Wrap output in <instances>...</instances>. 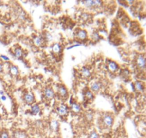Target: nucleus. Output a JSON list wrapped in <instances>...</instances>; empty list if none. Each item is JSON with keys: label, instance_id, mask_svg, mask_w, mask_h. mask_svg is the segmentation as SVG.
<instances>
[{"label": "nucleus", "instance_id": "1", "mask_svg": "<svg viewBox=\"0 0 146 138\" xmlns=\"http://www.w3.org/2000/svg\"><path fill=\"white\" fill-rule=\"evenodd\" d=\"M102 122L106 127H110L113 124V119L110 115H105L102 119Z\"/></svg>", "mask_w": 146, "mask_h": 138}, {"label": "nucleus", "instance_id": "2", "mask_svg": "<svg viewBox=\"0 0 146 138\" xmlns=\"http://www.w3.org/2000/svg\"><path fill=\"white\" fill-rule=\"evenodd\" d=\"M57 112L60 116H65L68 113L67 107L65 104H60L57 107Z\"/></svg>", "mask_w": 146, "mask_h": 138}, {"label": "nucleus", "instance_id": "3", "mask_svg": "<svg viewBox=\"0 0 146 138\" xmlns=\"http://www.w3.org/2000/svg\"><path fill=\"white\" fill-rule=\"evenodd\" d=\"M44 95L45 97L48 99H51L54 97L55 95V92L52 90V88H47L44 91Z\"/></svg>", "mask_w": 146, "mask_h": 138}, {"label": "nucleus", "instance_id": "4", "mask_svg": "<svg viewBox=\"0 0 146 138\" xmlns=\"http://www.w3.org/2000/svg\"><path fill=\"white\" fill-rule=\"evenodd\" d=\"M13 138H28L27 135L22 131H15L13 133Z\"/></svg>", "mask_w": 146, "mask_h": 138}, {"label": "nucleus", "instance_id": "5", "mask_svg": "<svg viewBox=\"0 0 146 138\" xmlns=\"http://www.w3.org/2000/svg\"><path fill=\"white\" fill-rule=\"evenodd\" d=\"M146 58L143 55H139L137 58V64L140 68H144L146 66Z\"/></svg>", "mask_w": 146, "mask_h": 138}, {"label": "nucleus", "instance_id": "6", "mask_svg": "<svg viewBox=\"0 0 146 138\" xmlns=\"http://www.w3.org/2000/svg\"><path fill=\"white\" fill-rule=\"evenodd\" d=\"M59 124L57 120H52L50 123V127L51 130L53 132H57L59 130Z\"/></svg>", "mask_w": 146, "mask_h": 138}, {"label": "nucleus", "instance_id": "7", "mask_svg": "<svg viewBox=\"0 0 146 138\" xmlns=\"http://www.w3.org/2000/svg\"><path fill=\"white\" fill-rule=\"evenodd\" d=\"M58 93L62 97H65L67 94V91L65 87H64L63 86H59L58 87Z\"/></svg>", "mask_w": 146, "mask_h": 138}, {"label": "nucleus", "instance_id": "8", "mask_svg": "<svg viewBox=\"0 0 146 138\" xmlns=\"http://www.w3.org/2000/svg\"><path fill=\"white\" fill-rule=\"evenodd\" d=\"M24 101H26V103L27 104H31L34 101V96L31 93H26L24 96Z\"/></svg>", "mask_w": 146, "mask_h": 138}, {"label": "nucleus", "instance_id": "9", "mask_svg": "<svg viewBox=\"0 0 146 138\" xmlns=\"http://www.w3.org/2000/svg\"><path fill=\"white\" fill-rule=\"evenodd\" d=\"M108 68H109V69L111 71L115 72L118 69V66H117V63H115V62L110 61L109 63H108Z\"/></svg>", "mask_w": 146, "mask_h": 138}, {"label": "nucleus", "instance_id": "10", "mask_svg": "<svg viewBox=\"0 0 146 138\" xmlns=\"http://www.w3.org/2000/svg\"><path fill=\"white\" fill-rule=\"evenodd\" d=\"M100 88H101V84L99 82H94L91 85V89L95 92H99Z\"/></svg>", "mask_w": 146, "mask_h": 138}, {"label": "nucleus", "instance_id": "11", "mask_svg": "<svg viewBox=\"0 0 146 138\" xmlns=\"http://www.w3.org/2000/svg\"><path fill=\"white\" fill-rule=\"evenodd\" d=\"M71 110L75 113H79L81 111L80 105L78 104L74 103L73 104H71Z\"/></svg>", "mask_w": 146, "mask_h": 138}, {"label": "nucleus", "instance_id": "12", "mask_svg": "<svg viewBox=\"0 0 146 138\" xmlns=\"http://www.w3.org/2000/svg\"><path fill=\"white\" fill-rule=\"evenodd\" d=\"M9 72L12 76H17L19 73V69L15 66H11L9 67Z\"/></svg>", "mask_w": 146, "mask_h": 138}, {"label": "nucleus", "instance_id": "13", "mask_svg": "<svg viewBox=\"0 0 146 138\" xmlns=\"http://www.w3.org/2000/svg\"><path fill=\"white\" fill-rule=\"evenodd\" d=\"M90 74H91L90 70L88 69H87V68H84V69H82V70H81V75L84 78L90 77Z\"/></svg>", "mask_w": 146, "mask_h": 138}, {"label": "nucleus", "instance_id": "14", "mask_svg": "<svg viewBox=\"0 0 146 138\" xmlns=\"http://www.w3.org/2000/svg\"><path fill=\"white\" fill-rule=\"evenodd\" d=\"M40 112V108L37 105V104H35L32 107V109H31V112L32 114L34 115H36L37 114H39Z\"/></svg>", "mask_w": 146, "mask_h": 138}, {"label": "nucleus", "instance_id": "15", "mask_svg": "<svg viewBox=\"0 0 146 138\" xmlns=\"http://www.w3.org/2000/svg\"><path fill=\"white\" fill-rule=\"evenodd\" d=\"M77 37H78V38H80V40L86 39V38H87V32L85 30H81L77 33Z\"/></svg>", "mask_w": 146, "mask_h": 138}, {"label": "nucleus", "instance_id": "16", "mask_svg": "<svg viewBox=\"0 0 146 138\" xmlns=\"http://www.w3.org/2000/svg\"><path fill=\"white\" fill-rule=\"evenodd\" d=\"M82 3L86 7L90 8L94 7V1L92 0H87V1H82Z\"/></svg>", "mask_w": 146, "mask_h": 138}, {"label": "nucleus", "instance_id": "17", "mask_svg": "<svg viewBox=\"0 0 146 138\" xmlns=\"http://www.w3.org/2000/svg\"><path fill=\"white\" fill-rule=\"evenodd\" d=\"M34 44L36 46H40L42 43V39L41 38V37H36L34 38Z\"/></svg>", "mask_w": 146, "mask_h": 138}, {"label": "nucleus", "instance_id": "18", "mask_svg": "<svg viewBox=\"0 0 146 138\" xmlns=\"http://www.w3.org/2000/svg\"><path fill=\"white\" fill-rule=\"evenodd\" d=\"M52 51L54 52V53H59V51H60V50H61V47L60 46L57 44V43H56V44H55L54 46H52Z\"/></svg>", "mask_w": 146, "mask_h": 138}, {"label": "nucleus", "instance_id": "19", "mask_svg": "<svg viewBox=\"0 0 146 138\" xmlns=\"http://www.w3.org/2000/svg\"><path fill=\"white\" fill-rule=\"evenodd\" d=\"M22 55H23V52H22V50L20 49V48H17L16 50H15V57H17V58H21L22 56Z\"/></svg>", "mask_w": 146, "mask_h": 138}, {"label": "nucleus", "instance_id": "20", "mask_svg": "<svg viewBox=\"0 0 146 138\" xmlns=\"http://www.w3.org/2000/svg\"><path fill=\"white\" fill-rule=\"evenodd\" d=\"M0 138H9V133L6 131H3L1 132L0 134Z\"/></svg>", "mask_w": 146, "mask_h": 138}, {"label": "nucleus", "instance_id": "21", "mask_svg": "<svg viewBox=\"0 0 146 138\" xmlns=\"http://www.w3.org/2000/svg\"><path fill=\"white\" fill-rule=\"evenodd\" d=\"M89 138H99V135L96 132H92L90 133Z\"/></svg>", "mask_w": 146, "mask_h": 138}, {"label": "nucleus", "instance_id": "22", "mask_svg": "<svg viewBox=\"0 0 146 138\" xmlns=\"http://www.w3.org/2000/svg\"><path fill=\"white\" fill-rule=\"evenodd\" d=\"M45 40H46L47 41H52V36L51 34L47 32L46 35H45Z\"/></svg>", "mask_w": 146, "mask_h": 138}, {"label": "nucleus", "instance_id": "23", "mask_svg": "<svg viewBox=\"0 0 146 138\" xmlns=\"http://www.w3.org/2000/svg\"><path fill=\"white\" fill-rule=\"evenodd\" d=\"M86 118H87L88 121H91L92 119V118H93V115H92V114L91 112H88L86 114Z\"/></svg>", "mask_w": 146, "mask_h": 138}, {"label": "nucleus", "instance_id": "24", "mask_svg": "<svg viewBox=\"0 0 146 138\" xmlns=\"http://www.w3.org/2000/svg\"><path fill=\"white\" fill-rule=\"evenodd\" d=\"M85 96H86V97L88 98V99H92L93 98V94H92V93L90 92H86V93H85Z\"/></svg>", "mask_w": 146, "mask_h": 138}, {"label": "nucleus", "instance_id": "25", "mask_svg": "<svg viewBox=\"0 0 146 138\" xmlns=\"http://www.w3.org/2000/svg\"><path fill=\"white\" fill-rule=\"evenodd\" d=\"M135 87H136V89L138 90H140V91L143 89V86H142V84L140 82H136L135 83Z\"/></svg>", "mask_w": 146, "mask_h": 138}, {"label": "nucleus", "instance_id": "26", "mask_svg": "<svg viewBox=\"0 0 146 138\" xmlns=\"http://www.w3.org/2000/svg\"><path fill=\"white\" fill-rule=\"evenodd\" d=\"M1 58L3 60H4V61H9V60L8 57L5 56V55H1Z\"/></svg>", "mask_w": 146, "mask_h": 138}, {"label": "nucleus", "instance_id": "27", "mask_svg": "<svg viewBox=\"0 0 146 138\" xmlns=\"http://www.w3.org/2000/svg\"><path fill=\"white\" fill-rule=\"evenodd\" d=\"M3 71V65L0 63V73Z\"/></svg>", "mask_w": 146, "mask_h": 138}, {"label": "nucleus", "instance_id": "28", "mask_svg": "<svg viewBox=\"0 0 146 138\" xmlns=\"http://www.w3.org/2000/svg\"><path fill=\"white\" fill-rule=\"evenodd\" d=\"M1 99L3 101H5L6 100V96H1Z\"/></svg>", "mask_w": 146, "mask_h": 138}, {"label": "nucleus", "instance_id": "29", "mask_svg": "<svg viewBox=\"0 0 146 138\" xmlns=\"http://www.w3.org/2000/svg\"><path fill=\"white\" fill-rule=\"evenodd\" d=\"M0 95L1 96H4V92L3 91H0Z\"/></svg>", "mask_w": 146, "mask_h": 138}, {"label": "nucleus", "instance_id": "30", "mask_svg": "<svg viewBox=\"0 0 146 138\" xmlns=\"http://www.w3.org/2000/svg\"><path fill=\"white\" fill-rule=\"evenodd\" d=\"M1 116H0V121H1Z\"/></svg>", "mask_w": 146, "mask_h": 138}, {"label": "nucleus", "instance_id": "31", "mask_svg": "<svg viewBox=\"0 0 146 138\" xmlns=\"http://www.w3.org/2000/svg\"></svg>", "mask_w": 146, "mask_h": 138}, {"label": "nucleus", "instance_id": "32", "mask_svg": "<svg viewBox=\"0 0 146 138\" xmlns=\"http://www.w3.org/2000/svg\"><path fill=\"white\" fill-rule=\"evenodd\" d=\"M0 4H1V1H0Z\"/></svg>", "mask_w": 146, "mask_h": 138}]
</instances>
